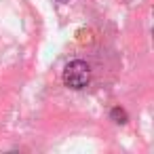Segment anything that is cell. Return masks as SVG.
<instances>
[{"label":"cell","mask_w":154,"mask_h":154,"mask_svg":"<svg viewBox=\"0 0 154 154\" xmlns=\"http://www.w3.org/2000/svg\"><path fill=\"white\" fill-rule=\"evenodd\" d=\"M91 80V68L87 66V61H70L63 70V85L70 89H85Z\"/></svg>","instance_id":"1"},{"label":"cell","mask_w":154,"mask_h":154,"mask_svg":"<svg viewBox=\"0 0 154 154\" xmlns=\"http://www.w3.org/2000/svg\"><path fill=\"white\" fill-rule=\"evenodd\" d=\"M110 118H112L116 125H125V122H127V112L120 110V108H114V110L110 112Z\"/></svg>","instance_id":"2"},{"label":"cell","mask_w":154,"mask_h":154,"mask_svg":"<svg viewBox=\"0 0 154 154\" xmlns=\"http://www.w3.org/2000/svg\"><path fill=\"white\" fill-rule=\"evenodd\" d=\"M57 2H66V0H57Z\"/></svg>","instance_id":"3"}]
</instances>
